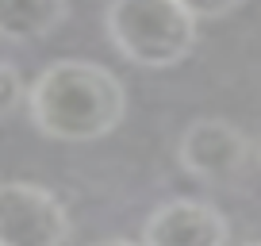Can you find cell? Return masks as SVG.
Masks as SVG:
<instances>
[{
  "label": "cell",
  "instance_id": "obj_7",
  "mask_svg": "<svg viewBox=\"0 0 261 246\" xmlns=\"http://www.w3.org/2000/svg\"><path fill=\"white\" fill-rule=\"evenodd\" d=\"M0 81H4V89H0V112H4V115H16V108L27 104V96H31V85L19 81V69L12 66V62L0 66Z\"/></svg>",
  "mask_w": 261,
  "mask_h": 246
},
{
  "label": "cell",
  "instance_id": "obj_3",
  "mask_svg": "<svg viewBox=\"0 0 261 246\" xmlns=\"http://www.w3.org/2000/svg\"><path fill=\"white\" fill-rule=\"evenodd\" d=\"M69 212L35 181H8L0 189V246H65Z\"/></svg>",
  "mask_w": 261,
  "mask_h": 246
},
{
  "label": "cell",
  "instance_id": "obj_1",
  "mask_svg": "<svg viewBox=\"0 0 261 246\" xmlns=\"http://www.w3.org/2000/svg\"><path fill=\"white\" fill-rule=\"evenodd\" d=\"M27 115L46 139L58 142H92L112 135L127 115V89L112 69L62 58L31 81Z\"/></svg>",
  "mask_w": 261,
  "mask_h": 246
},
{
  "label": "cell",
  "instance_id": "obj_5",
  "mask_svg": "<svg viewBox=\"0 0 261 246\" xmlns=\"http://www.w3.org/2000/svg\"><path fill=\"white\" fill-rule=\"evenodd\" d=\"M227 219L207 200L180 196L154 208L142 227L146 246H227Z\"/></svg>",
  "mask_w": 261,
  "mask_h": 246
},
{
  "label": "cell",
  "instance_id": "obj_9",
  "mask_svg": "<svg viewBox=\"0 0 261 246\" xmlns=\"http://www.w3.org/2000/svg\"><path fill=\"white\" fill-rule=\"evenodd\" d=\"M92 246H146V242H130V238H100Z\"/></svg>",
  "mask_w": 261,
  "mask_h": 246
},
{
  "label": "cell",
  "instance_id": "obj_4",
  "mask_svg": "<svg viewBox=\"0 0 261 246\" xmlns=\"http://www.w3.org/2000/svg\"><path fill=\"white\" fill-rule=\"evenodd\" d=\"M177 158L207 185H234L250 169V139L230 119H196L180 135Z\"/></svg>",
  "mask_w": 261,
  "mask_h": 246
},
{
  "label": "cell",
  "instance_id": "obj_6",
  "mask_svg": "<svg viewBox=\"0 0 261 246\" xmlns=\"http://www.w3.org/2000/svg\"><path fill=\"white\" fill-rule=\"evenodd\" d=\"M69 16L65 0H0V31L8 42L46 39Z\"/></svg>",
  "mask_w": 261,
  "mask_h": 246
},
{
  "label": "cell",
  "instance_id": "obj_2",
  "mask_svg": "<svg viewBox=\"0 0 261 246\" xmlns=\"http://www.w3.org/2000/svg\"><path fill=\"white\" fill-rule=\"evenodd\" d=\"M108 39L142 69H169L196 46L200 19L180 0H112L104 12Z\"/></svg>",
  "mask_w": 261,
  "mask_h": 246
},
{
  "label": "cell",
  "instance_id": "obj_10",
  "mask_svg": "<svg viewBox=\"0 0 261 246\" xmlns=\"http://www.w3.org/2000/svg\"><path fill=\"white\" fill-rule=\"evenodd\" d=\"M238 246H261V238H253V242H238Z\"/></svg>",
  "mask_w": 261,
  "mask_h": 246
},
{
  "label": "cell",
  "instance_id": "obj_8",
  "mask_svg": "<svg viewBox=\"0 0 261 246\" xmlns=\"http://www.w3.org/2000/svg\"><path fill=\"white\" fill-rule=\"evenodd\" d=\"M180 4H185L196 19H223V16H230V12H238L246 0H180Z\"/></svg>",
  "mask_w": 261,
  "mask_h": 246
}]
</instances>
